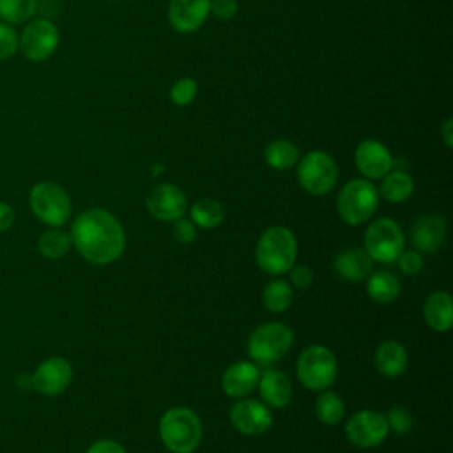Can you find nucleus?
I'll use <instances>...</instances> for the list:
<instances>
[{
  "label": "nucleus",
  "mask_w": 453,
  "mask_h": 453,
  "mask_svg": "<svg viewBox=\"0 0 453 453\" xmlns=\"http://www.w3.org/2000/svg\"><path fill=\"white\" fill-rule=\"evenodd\" d=\"M71 242L78 253L97 265L117 260L126 248L124 228L106 209H87L71 225Z\"/></svg>",
  "instance_id": "obj_1"
},
{
  "label": "nucleus",
  "mask_w": 453,
  "mask_h": 453,
  "mask_svg": "<svg viewBox=\"0 0 453 453\" xmlns=\"http://www.w3.org/2000/svg\"><path fill=\"white\" fill-rule=\"evenodd\" d=\"M159 435L172 453H193L202 441L200 418L188 407L168 409L159 419Z\"/></svg>",
  "instance_id": "obj_2"
},
{
  "label": "nucleus",
  "mask_w": 453,
  "mask_h": 453,
  "mask_svg": "<svg viewBox=\"0 0 453 453\" xmlns=\"http://www.w3.org/2000/svg\"><path fill=\"white\" fill-rule=\"evenodd\" d=\"M255 255L264 273L280 276L294 267L297 255L296 237L285 226H271L260 235Z\"/></svg>",
  "instance_id": "obj_3"
},
{
  "label": "nucleus",
  "mask_w": 453,
  "mask_h": 453,
  "mask_svg": "<svg viewBox=\"0 0 453 453\" xmlns=\"http://www.w3.org/2000/svg\"><path fill=\"white\" fill-rule=\"evenodd\" d=\"M379 205V191L368 179H352L338 193L336 209L340 218L352 226L368 221Z\"/></svg>",
  "instance_id": "obj_4"
},
{
  "label": "nucleus",
  "mask_w": 453,
  "mask_h": 453,
  "mask_svg": "<svg viewBox=\"0 0 453 453\" xmlns=\"http://www.w3.org/2000/svg\"><path fill=\"white\" fill-rule=\"evenodd\" d=\"M296 370L304 388L324 391L334 382L338 365L334 354L326 345H310L301 352Z\"/></svg>",
  "instance_id": "obj_5"
},
{
  "label": "nucleus",
  "mask_w": 453,
  "mask_h": 453,
  "mask_svg": "<svg viewBox=\"0 0 453 453\" xmlns=\"http://www.w3.org/2000/svg\"><path fill=\"white\" fill-rule=\"evenodd\" d=\"M297 180L306 193L326 195L338 182L336 161L324 150H310L297 161Z\"/></svg>",
  "instance_id": "obj_6"
},
{
  "label": "nucleus",
  "mask_w": 453,
  "mask_h": 453,
  "mask_svg": "<svg viewBox=\"0 0 453 453\" xmlns=\"http://www.w3.org/2000/svg\"><path fill=\"white\" fill-rule=\"evenodd\" d=\"M32 212L50 226H62L71 218V198L65 189L51 180L37 182L30 191Z\"/></svg>",
  "instance_id": "obj_7"
},
{
  "label": "nucleus",
  "mask_w": 453,
  "mask_h": 453,
  "mask_svg": "<svg viewBox=\"0 0 453 453\" xmlns=\"http://www.w3.org/2000/svg\"><path fill=\"white\" fill-rule=\"evenodd\" d=\"M294 334L290 327L281 322H267L258 326L248 340V354L253 361L260 365H269L283 357L290 345Z\"/></svg>",
  "instance_id": "obj_8"
},
{
  "label": "nucleus",
  "mask_w": 453,
  "mask_h": 453,
  "mask_svg": "<svg viewBox=\"0 0 453 453\" xmlns=\"http://www.w3.org/2000/svg\"><path fill=\"white\" fill-rule=\"evenodd\" d=\"M403 232L389 218L375 219L365 232V251L372 260L391 264L403 251Z\"/></svg>",
  "instance_id": "obj_9"
},
{
  "label": "nucleus",
  "mask_w": 453,
  "mask_h": 453,
  "mask_svg": "<svg viewBox=\"0 0 453 453\" xmlns=\"http://www.w3.org/2000/svg\"><path fill=\"white\" fill-rule=\"evenodd\" d=\"M58 28L50 19H34L30 21L19 37L21 53L32 62H42L50 58L58 46Z\"/></svg>",
  "instance_id": "obj_10"
},
{
  "label": "nucleus",
  "mask_w": 453,
  "mask_h": 453,
  "mask_svg": "<svg viewBox=\"0 0 453 453\" xmlns=\"http://www.w3.org/2000/svg\"><path fill=\"white\" fill-rule=\"evenodd\" d=\"M389 426L382 412L366 409L356 412L345 425L349 441L357 448H375L388 437Z\"/></svg>",
  "instance_id": "obj_11"
},
{
  "label": "nucleus",
  "mask_w": 453,
  "mask_h": 453,
  "mask_svg": "<svg viewBox=\"0 0 453 453\" xmlns=\"http://www.w3.org/2000/svg\"><path fill=\"white\" fill-rule=\"evenodd\" d=\"M149 212L159 221H175L184 216L188 200L184 191L170 182L156 184L145 198Z\"/></svg>",
  "instance_id": "obj_12"
},
{
  "label": "nucleus",
  "mask_w": 453,
  "mask_h": 453,
  "mask_svg": "<svg viewBox=\"0 0 453 453\" xmlns=\"http://www.w3.org/2000/svg\"><path fill=\"white\" fill-rule=\"evenodd\" d=\"M354 163L365 179H382L393 168V156L382 142L366 138L357 143Z\"/></svg>",
  "instance_id": "obj_13"
},
{
  "label": "nucleus",
  "mask_w": 453,
  "mask_h": 453,
  "mask_svg": "<svg viewBox=\"0 0 453 453\" xmlns=\"http://www.w3.org/2000/svg\"><path fill=\"white\" fill-rule=\"evenodd\" d=\"M73 380V366L64 357L44 359L32 375L34 388L42 395H58L67 389Z\"/></svg>",
  "instance_id": "obj_14"
},
{
  "label": "nucleus",
  "mask_w": 453,
  "mask_h": 453,
  "mask_svg": "<svg viewBox=\"0 0 453 453\" xmlns=\"http://www.w3.org/2000/svg\"><path fill=\"white\" fill-rule=\"evenodd\" d=\"M211 14V0H170L168 23L179 34L196 32Z\"/></svg>",
  "instance_id": "obj_15"
},
{
  "label": "nucleus",
  "mask_w": 453,
  "mask_h": 453,
  "mask_svg": "<svg viewBox=\"0 0 453 453\" xmlns=\"http://www.w3.org/2000/svg\"><path fill=\"white\" fill-rule=\"evenodd\" d=\"M230 421L244 435H260L271 426L273 416L267 405L257 400H239L230 409Z\"/></svg>",
  "instance_id": "obj_16"
},
{
  "label": "nucleus",
  "mask_w": 453,
  "mask_h": 453,
  "mask_svg": "<svg viewBox=\"0 0 453 453\" xmlns=\"http://www.w3.org/2000/svg\"><path fill=\"white\" fill-rule=\"evenodd\" d=\"M258 379L260 372L253 363L237 361L225 370L221 377V388L228 396L241 398L250 395L258 386Z\"/></svg>",
  "instance_id": "obj_17"
},
{
  "label": "nucleus",
  "mask_w": 453,
  "mask_h": 453,
  "mask_svg": "<svg viewBox=\"0 0 453 453\" xmlns=\"http://www.w3.org/2000/svg\"><path fill=\"white\" fill-rule=\"evenodd\" d=\"M412 244L418 251L434 253L446 237V221L439 214H425L412 225Z\"/></svg>",
  "instance_id": "obj_18"
},
{
  "label": "nucleus",
  "mask_w": 453,
  "mask_h": 453,
  "mask_svg": "<svg viewBox=\"0 0 453 453\" xmlns=\"http://www.w3.org/2000/svg\"><path fill=\"white\" fill-rule=\"evenodd\" d=\"M258 386H260V396L269 407L280 409L290 402L292 384L283 372L265 370L258 379Z\"/></svg>",
  "instance_id": "obj_19"
},
{
  "label": "nucleus",
  "mask_w": 453,
  "mask_h": 453,
  "mask_svg": "<svg viewBox=\"0 0 453 453\" xmlns=\"http://www.w3.org/2000/svg\"><path fill=\"white\" fill-rule=\"evenodd\" d=\"M375 366L379 373L395 379L407 368V350L400 342L386 340L375 350Z\"/></svg>",
  "instance_id": "obj_20"
},
{
  "label": "nucleus",
  "mask_w": 453,
  "mask_h": 453,
  "mask_svg": "<svg viewBox=\"0 0 453 453\" xmlns=\"http://www.w3.org/2000/svg\"><path fill=\"white\" fill-rule=\"evenodd\" d=\"M334 271L349 281H359L370 274L372 258L368 257V253L365 250L349 248L336 255Z\"/></svg>",
  "instance_id": "obj_21"
},
{
  "label": "nucleus",
  "mask_w": 453,
  "mask_h": 453,
  "mask_svg": "<svg viewBox=\"0 0 453 453\" xmlns=\"http://www.w3.org/2000/svg\"><path fill=\"white\" fill-rule=\"evenodd\" d=\"M451 304H453V301L448 292L437 290V292L430 294L423 306V315H425L426 324L439 333L448 331L453 324Z\"/></svg>",
  "instance_id": "obj_22"
},
{
  "label": "nucleus",
  "mask_w": 453,
  "mask_h": 453,
  "mask_svg": "<svg viewBox=\"0 0 453 453\" xmlns=\"http://www.w3.org/2000/svg\"><path fill=\"white\" fill-rule=\"evenodd\" d=\"M414 193V180L407 172L395 170L388 172L379 188V196L391 203H402Z\"/></svg>",
  "instance_id": "obj_23"
},
{
  "label": "nucleus",
  "mask_w": 453,
  "mask_h": 453,
  "mask_svg": "<svg viewBox=\"0 0 453 453\" xmlns=\"http://www.w3.org/2000/svg\"><path fill=\"white\" fill-rule=\"evenodd\" d=\"M299 157L301 154L297 145L287 138L273 140L264 149V159L274 170H288L297 165Z\"/></svg>",
  "instance_id": "obj_24"
},
{
  "label": "nucleus",
  "mask_w": 453,
  "mask_h": 453,
  "mask_svg": "<svg viewBox=\"0 0 453 453\" xmlns=\"http://www.w3.org/2000/svg\"><path fill=\"white\" fill-rule=\"evenodd\" d=\"M366 290H368V296L375 303L389 304L400 294V281L393 273L379 271L373 276H370V280L366 283Z\"/></svg>",
  "instance_id": "obj_25"
},
{
  "label": "nucleus",
  "mask_w": 453,
  "mask_h": 453,
  "mask_svg": "<svg viewBox=\"0 0 453 453\" xmlns=\"http://www.w3.org/2000/svg\"><path fill=\"white\" fill-rule=\"evenodd\" d=\"M225 218L223 205L214 198H202L191 207V219L202 228H216Z\"/></svg>",
  "instance_id": "obj_26"
},
{
  "label": "nucleus",
  "mask_w": 453,
  "mask_h": 453,
  "mask_svg": "<svg viewBox=\"0 0 453 453\" xmlns=\"http://www.w3.org/2000/svg\"><path fill=\"white\" fill-rule=\"evenodd\" d=\"M292 299H294L292 287L285 280L269 281L264 288V294H262L264 306L273 313L285 311L290 306Z\"/></svg>",
  "instance_id": "obj_27"
},
{
  "label": "nucleus",
  "mask_w": 453,
  "mask_h": 453,
  "mask_svg": "<svg viewBox=\"0 0 453 453\" xmlns=\"http://www.w3.org/2000/svg\"><path fill=\"white\" fill-rule=\"evenodd\" d=\"M315 412L320 423L324 425H336L342 421L345 407L342 398L333 391H322L315 402Z\"/></svg>",
  "instance_id": "obj_28"
},
{
  "label": "nucleus",
  "mask_w": 453,
  "mask_h": 453,
  "mask_svg": "<svg viewBox=\"0 0 453 453\" xmlns=\"http://www.w3.org/2000/svg\"><path fill=\"white\" fill-rule=\"evenodd\" d=\"M71 235L58 228L44 232L37 241V248L46 258H60L71 250Z\"/></svg>",
  "instance_id": "obj_29"
},
{
  "label": "nucleus",
  "mask_w": 453,
  "mask_h": 453,
  "mask_svg": "<svg viewBox=\"0 0 453 453\" xmlns=\"http://www.w3.org/2000/svg\"><path fill=\"white\" fill-rule=\"evenodd\" d=\"M37 9V0H0V18L16 25L28 21Z\"/></svg>",
  "instance_id": "obj_30"
},
{
  "label": "nucleus",
  "mask_w": 453,
  "mask_h": 453,
  "mask_svg": "<svg viewBox=\"0 0 453 453\" xmlns=\"http://www.w3.org/2000/svg\"><path fill=\"white\" fill-rule=\"evenodd\" d=\"M198 94V83L195 78H189V76H184V78H179L172 87H170V92H168V97L170 101L175 104V106H188L193 103V99L196 97Z\"/></svg>",
  "instance_id": "obj_31"
},
{
  "label": "nucleus",
  "mask_w": 453,
  "mask_h": 453,
  "mask_svg": "<svg viewBox=\"0 0 453 453\" xmlns=\"http://www.w3.org/2000/svg\"><path fill=\"white\" fill-rule=\"evenodd\" d=\"M386 419H388V426H389L395 434H400V435L407 434V432L414 426V418H412V414H411L405 407H402V405L391 407L389 412H388V416H386Z\"/></svg>",
  "instance_id": "obj_32"
},
{
  "label": "nucleus",
  "mask_w": 453,
  "mask_h": 453,
  "mask_svg": "<svg viewBox=\"0 0 453 453\" xmlns=\"http://www.w3.org/2000/svg\"><path fill=\"white\" fill-rule=\"evenodd\" d=\"M19 48V35L18 32L9 25L0 21V60L11 58Z\"/></svg>",
  "instance_id": "obj_33"
},
{
  "label": "nucleus",
  "mask_w": 453,
  "mask_h": 453,
  "mask_svg": "<svg viewBox=\"0 0 453 453\" xmlns=\"http://www.w3.org/2000/svg\"><path fill=\"white\" fill-rule=\"evenodd\" d=\"M398 262V267L402 273L409 274V276H414L418 274L421 269H423V258L421 255L416 251V250H407V251H402L396 258Z\"/></svg>",
  "instance_id": "obj_34"
},
{
  "label": "nucleus",
  "mask_w": 453,
  "mask_h": 453,
  "mask_svg": "<svg viewBox=\"0 0 453 453\" xmlns=\"http://www.w3.org/2000/svg\"><path fill=\"white\" fill-rule=\"evenodd\" d=\"M172 234L175 237V241L182 242V244H189L195 241L196 237V228H195V223L191 219H186V218H179L173 221V228H172Z\"/></svg>",
  "instance_id": "obj_35"
},
{
  "label": "nucleus",
  "mask_w": 453,
  "mask_h": 453,
  "mask_svg": "<svg viewBox=\"0 0 453 453\" xmlns=\"http://www.w3.org/2000/svg\"><path fill=\"white\" fill-rule=\"evenodd\" d=\"M239 11L237 0H211V14L219 21L232 19Z\"/></svg>",
  "instance_id": "obj_36"
},
{
  "label": "nucleus",
  "mask_w": 453,
  "mask_h": 453,
  "mask_svg": "<svg viewBox=\"0 0 453 453\" xmlns=\"http://www.w3.org/2000/svg\"><path fill=\"white\" fill-rule=\"evenodd\" d=\"M290 280L297 288H308L313 281V271L308 265H296L290 269Z\"/></svg>",
  "instance_id": "obj_37"
},
{
  "label": "nucleus",
  "mask_w": 453,
  "mask_h": 453,
  "mask_svg": "<svg viewBox=\"0 0 453 453\" xmlns=\"http://www.w3.org/2000/svg\"><path fill=\"white\" fill-rule=\"evenodd\" d=\"M87 453H126V451H124V448L119 442L110 441V439H103V441L94 442L87 449Z\"/></svg>",
  "instance_id": "obj_38"
},
{
  "label": "nucleus",
  "mask_w": 453,
  "mask_h": 453,
  "mask_svg": "<svg viewBox=\"0 0 453 453\" xmlns=\"http://www.w3.org/2000/svg\"><path fill=\"white\" fill-rule=\"evenodd\" d=\"M14 221V209L5 203V202H0V232H5Z\"/></svg>",
  "instance_id": "obj_39"
},
{
  "label": "nucleus",
  "mask_w": 453,
  "mask_h": 453,
  "mask_svg": "<svg viewBox=\"0 0 453 453\" xmlns=\"http://www.w3.org/2000/svg\"><path fill=\"white\" fill-rule=\"evenodd\" d=\"M441 136H442V142L448 149L453 147V120L451 119H446L441 126Z\"/></svg>",
  "instance_id": "obj_40"
}]
</instances>
